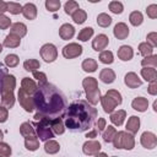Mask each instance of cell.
Here are the masks:
<instances>
[{
  "instance_id": "35",
  "label": "cell",
  "mask_w": 157,
  "mask_h": 157,
  "mask_svg": "<svg viewBox=\"0 0 157 157\" xmlns=\"http://www.w3.org/2000/svg\"><path fill=\"white\" fill-rule=\"evenodd\" d=\"M92 36H93V28L92 27H85L78 32L77 39L81 42H87Z\"/></svg>"
},
{
  "instance_id": "56",
  "label": "cell",
  "mask_w": 157,
  "mask_h": 157,
  "mask_svg": "<svg viewBox=\"0 0 157 157\" xmlns=\"http://www.w3.org/2000/svg\"><path fill=\"white\" fill-rule=\"evenodd\" d=\"M5 11H7V2L0 0V15H2Z\"/></svg>"
},
{
  "instance_id": "52",
  "label": "cell",
  "mask_w": 157,
  "mask_h": 157,
  "mask_svg": "<svg viewBox=\"0 0 157 157\" xmlns=\"http://www.w3.org/2000/svg\"><path fill=\"white\" fill-rule=\"evenodd\" d=\"M9 118V109L4 105H0V123H5Z\"/></svg>"
},
{
  "instance_id": "24",
  "label": "cell",
  "mask_w": 157,
  "mask_h": 157,
  "mask_svg": "<svg viewBox=\"0 0 157 157\" xmlns=\"http://www.w3.org/2000/svg\"><path fill=\"white\" fill-rule=\"evenodd\" d=\"M10 33H13L20 38H22L27 34V26L22 22H15L10 26Z\"/></svg>"
},
{
  "instance_id": "34",
  "label": "cell",
  "mask_w": 157,
  "mask_h": 157,
  "mask_svg": "<svg viewBox=\"0 0 157 157\" xmlns=\"http://www.w3.org/2000/svg\"><path fill=\"white\" fill-rule=\"evenodd\" d=\"M129 21H130V23H131L132 26L137 27V26H140V25L142 23L144 16H142V13H141L140 11H132V12L130 13V16H129Z\"/></svg>"
},
{
  "instance_id": "16",
  "label": "cell",
  "mask_w": 157,
  "mask_h": 157,
  "mask_svg": "<svg viewBox=\"0 0 157 157\" xmlns=\"http://www.w3.org/2000/svg\"><path fill=\"white\" fill-rule=\"evenodd\" d=\"M74 34H75V28H74L72 25L64 23V25L60 26V28H59V36H60L61 39L69 40V39H71L74 37Z\"/></svg>"
},
{
  "instance_id": "49",
  "label": "cell",
  "mask_w": 157,
  "mask_h": 157,
  "mask_svg": "<svg viewBox=\"0 0 157 157\" xmlns=\"http://www.w3.org/2000/svg\"><path fill=\"white\" fill-rule=\"evenodd\" d=\"M11 26V20L4 13L0 15V29H7Z\"/></svg>"
},
{
  "instance_id": "51",
  "label": "cell",
  "mask_w": 157,
  "mask_h": 157,
  "mask_svg": "<svg viewBox=\"0 0 157 157\" xmlns=\"http://www.w3.org/2000/svg\"><path fill=\"white\" fill-rule=\"evenodd\" d=\"M146 39H147V43L151 44L153 48L157 45V33H156V32H151V33H148L147 37H146Z\"/></svg>"
},
{
  "instance_id": "48",
  "label": "cell",
  "mask_w": 157,
  "mask_h": 157,
  "mask_svg": "<svg viewBox=\"0 0 157 157\" xmlns=\"http://www.w3.org/2000/svg\"><path fill=\"white\" fill-rule=\"evenodd\" d=\"M146 13H147V16H148L150 18H152V20L157 18V5H156V4L148 5L147 9H146Z\"/></svg>"
},
{
  "instance_id": "15",
  "label": "cell",
  "mask_w": 157,
  "mask_h": 157,
  "mask_svg": "<svg viewBox=\"0 0 157 157\" xmlns=\"http://www.w3.org/2000/svg\"><path fill=\"white\" fill-rule=\"evenodd\" d=\"M124 83L129 87V88H137V87H140L141 85H142V81H141V78L137 76V74H135V72H128L126 75H125V77H124Z\"/></svg>"
},
{
  "instance_id": "4",
  "label": "cell",
  "mask_w": 157,
  "mask_h": 157,
  "mask_svg": "<svg viewBox=\"0 0 157 157\" xmlns=\"http://www.w3.org/2000/svg\"><path fill=\"white\" fill-rule=\"evenodd\" d=\"M82 87L86 92L87 102L92 105H96L101 99V91L98 88V82L94 77H86L82 81Z\"/></svg>"
},
{
  "instance_id": "59",
  "label": "cell",
  "mask_w": 157,
  "mask_h": 157,
  "mask_svg": "<svg viewBox=\"0 0 157 157\" xmlns=\"http://www.w3.org/2000/svg\"><path fill=\"white\" fill-rule=\"evenodd\" d=\"M2 139H4V132H2L1 130H0V141H1Z\"/></svg>"
},
{
  "instance_id": "50",
  "label": "cell",
  "mask_w": 157,
  "mask_h": 157,
  "mask_svg": "<svg viewBox=\"0 0 157 157\" xmlns=\"http://www.w3.org/2000/svg\"><path fill=\"white\" fill-rule=\"evenodd\" d=\"M107 94H109L112 98H114V99L117 101L118 105H119V104H121L123 98H121V94H120V92H119V91H117V90H109V91L107 92Z\"/></svg>"
},
{
  "instance_id": "33",
  "label": "cell",
  "mask_w": 157,
  "mask_h": 157,
  "mask_svg": "<svg viewBox=\"0 0 157 157\" xmlns=\"http://www.w3.org/2000/svg\"><path fill=\"white\" fill-rule=\"evenodd\" d=\"M104 129H105V130H104L103 134H102V137H103L104 142H112L114 135L117 134V129H115L113 125H108V126H105Z\"/></svg>"
},
{
  "instance_id": "38",
  "label": "cell",
  "mask_w": 157,
  "mask_h": 157,
  "mask_svg": "<svg viewBox=\"0 0 157 157\" xmlns=\"http://www.w3.org/2000/svg\"><path fill=\"white\" fill-rule=\"evenodd\" d=\"M141 65L142 66H150V67H157V55L155 54H151V55H147L145 56L142 60H141Z\"/></svg>"
},
{
  "instance_id": "13",
  "label": "cell",
  "mask_w": 157,
  "mask_h": 157,
  "mask_svg": "<svg viewBox=\"0 0 157 157\" xmlns=\"http://www.w3.org/2000/svg\"><path fill=\"white\" fill-rule=\"evenodd\" d=\"M101 103H102V108H103V110L105 112V113H108V114H110L112 112H114V109H115V107L118 105V103H117V101L114 99V98H112L109 94H104L103 97L101 96Z\"/></svg>"
},
{
  "instance_id": "19",
  "label": "cell",
  "mask_w": 157,
  "mask_h": 157,
  "mask_svg": "<svg viewBox=\"0 0 157 157\" xmlns=\"http://www.w3.org/2000/svg\"><path fill=\"white\" fill-rule=\"evenodd\" d=\"M50 126H52V130H53L54 134H56V135L64 134V131H65V124H64L63 117H58V118L50 119Z\"/></svg>"
},
{
  "instance_id": "8",
  "label": "cell",
  "mask_w": 157,
  "mask_h": 157,
  "mask_svg": "<svg viewBox=\"0 0 157 157\" xmlns=\"http://www.w3.org/2000/svg\"><path fill=\"white\" fill-rule=\"evenodd\" d=\"M39 53H40L42 59H43L45 63H53V61L58 58V49H56V47H55L54 44H52V43H47V44L42 45Z\"/></svg>"
},
{
  "instance_id": "30",
  "label": "cell",
  "mask_w": 157,
  "mask_h": 157,
  "mask_svg": "<svg viewBox=\"0 0 157 157\" xmlns=\"http://www.w3.org/2000/svg\"><path fill=\"white\" fill-rule=\"evenodd\" d=\"M81 67H82V70L86 71V72H94V71L97 70V67H98V64H97V61H96L94 59L87 58V59H85V60L82 61Z\"/></svg>"
},
{
  "instance_id": "6",
  "label": "cell",
  "mask_w": 157,
  "mask_h": 157,
  "mask_svg": "<svg viewBox=\"0 0 157 157\" xmlns=\"http://www.w3.org/2000/svg\"><path fill=\"white\" fill-rule=\"evenodd\" d=\"M33 125L36 126V134L37 137H39L40 141H47L49 139L54 137V132L52 130L50 126V119L47 117H43L42 119H39V121L33 123Z\"/></svg>"
},
{
  "instance_id": "32",
  "label": "cell",
  "mask_w": 157,
  "mask_h": 157,
  "mask_svg": "<svg viewBox=\"0 0 157 157\" xmlns=\"http://www.w3.org/2000/svg\"><path fill=\"white\" fill-rule=\"evenodd\" d=\"M40 67V63L37 59H28L23 63V69L29 72H34Z\"/></svg>"
},
{
  "instance_id": "17",
  "label": "cell",
  "mask_w": 157,
  "mask_h": 157,
  "mask_svg": "<svg viewBox=\"0 0 157 157\" xmlns=\"http://www.w3.org/2000/svg\"><path fill=\"white\" fill-rule=\"evenodd\" d=\"M37 6L32 2H27L26 5L22 6V15L25 16V18L27 20H34L37 17Z\"/></svg>"
},
{
  "instance_id": "44",
  "label": "cell",
  "mask_w": 157,
  "mask_h": 157,
  "mask_svg": "<svg viewBox=\"0 0 157 157\" xmlns=\"http://www.w3.org/2000/svg\"><path fill=\"white\" fill-rule=\"evenodd\" d=\"M108 7H109V10H110L113 13H115V15H120V13L124 11V6H123V4H121L120 1H110Z\"/></svg>"
},
{
  "instance_id": "26",
  "label": "cell",
  "mask_w": 157,
  "mask_h": 157,
  "mask_svg": "<svg viewBox=\"0 0 157 157\" xmlns=\"http://www.w3.org/2000/svg\"><path fill=\"white\" fill-rule=\"evenodd\" d=\"M141 76L145 81L151 82L153 80L157 78V71L155 67H150V66H144V69H141Z\"/></svg>"
},
{
  "instance_id": "12",
  "label": "cell",
  "mask_w": 157,
  "mask_h": 157,
  "mask_svg": "<svg viewBox=\"0 0 157 157\" xmlns=\"http://www.w3.org/2000/svg\"><path fill=\"white\" fill-rule=\"evenodd\" d=\"M108 44H109V38H108V36H105L103 33L96 36L94 39L92 40V48L96 52H102L103 49L107 48Z\"/></svg>"
},
{
  "instance_id": "27",
  "label": "cell",
  "mask_w": 157,
  "mask_h": 157,
  "mask_svg": "<svg viewBox=\"0 0 157 157\" xmlns=\"http://www.w3.org/2000/svg\"><path fill=\"white\" fill-rule=\"evenodd\" d=\"M99 80L103 83H112L115 80V72L112 69H103L99 72Z\"/></svg>"
},
{
  "instance_id": "60",
  "label": "cell",
  "mask_w": 157,
  "mask_h": 157,
  "mask_svg": "<svg viewBox=\"0 0 157 157\" xmlns=\"http://www.w3.org/2000/svg\"><path fill=\"white\" fill-rule=\"evenodd\" d=\"M90 2H92V4H96V2H99L101 0H88Z\"/></svg>"
},
{
  "instance_id": "41",
  "label": "cell",
  "mask_w": 157,
  "mask_h": 157,
  "mask_svg": "<svg viewBox=\"0 0 157 157\" xmlns=\"http://www.w3.org/2000/svg\"><path fill=\"white\" fill-rule=\"evenodd\" d=\"M64 10H65V13L71 16L76 10H78V4L75 0H67L64 5Z\"/></svg>"
},
{
  "instance_id": "29",
  "label": "cell",
  "mask_w": 157,
  "mask_h": 157,
  "mask_svg": "<svg viewBox=\"0 0 157 157\" xmlns=\"http://www.w3.org/2000/svg\"><path fill=\"white\" fill-rule=\"evenodd\" d=\"M59 150H60V145H59L58 141H55V140H53V139H49V140L45 141V144H44V151H45L47 153H49V155H55V153L59 152Z\"/></svg>"
},
{
  "instance_id": "37",
  "label": "cell",
  "mask_w": 157,
  "mask_h": 157,
  "mask_svg": "<svg viewBox=\"0 0 157 157\" xmlns=\"http://www.w3.org/2000/svg\"><path fill=\"white\" fill-rule=\"evenodd\" d=\"M72 20H74V22L75 23H77V25H81V23H83L86 20H87V13H86V11H83V10H76L72 15Z\"/></svg>"
},
{
  "instance_id": "21",
  "label": "cell",
  "mask_w": 157,
  "mask_h": 157,
  "mask_svg": "<svg viewBox=\"0 0 157 157\" xmlns=\"http://www.w3.org/2000/svg\"><path fill=\"white\" fill-rule=\"evenodd\" d=\"M125 128H126V131H129L132 135H135L140 129V118L136 117V115H131L128 119V123H126Z\"/></svg>"
},
{
  "instance_id": "23",
  "label": "cell",
  "mask_w": 157,
  "mask_h": 157,
  "mask_svg": "<svg viewBox=\"0 0 157 157\" xmlns=\"http://www.w3.org/2000/svg\"><path fill=\"white\" fill-rule=\"evenodd\" d=\"M131 107L137 112H145L147 110V107H148V99L145 97H136L131 102Z\"/></svg>"
},
{
  "instance_id": "1",
  "label": "cell",
  "mask_w": 157,
  "mask_h": 157,
  "mask_svg": "<svg viewBox=\"0 0 157 157\" xmlns=\"http://www.w3.org/2000/svg\"><path fill=\"white\" fill-rule=\"evenodd\" d=\"M33 102L34 109H37V113L34 114L36 120H39L43 117L49 119L63 117L67 107L65 94L55 85L49 82L38 86L33 94Z\"/></svg>"
},
{
  "instance_id": "61",
  "label": "cell",
  "mask_w": 157,
  "mask_h": 157,
  "mask_svg": "<svg viewBox=\"0 0 157 157\" xmlns=\"http://www.w3.org/2000/svg\"><path fill=\"white\" fill-rule=\"evenodd\" d=\"M2 52V44H0V53Z\"/></svg>"
},
{
  "instance_id": "20",
  "label": "cell",
  "mask_w": 157,
  "mask_h": 157,
  "mask_svg": "<svg viewBox=\"0 0 157 157\" xmlns=\"http://www.w3.org/2000/svg\"><path fill=\"white\" fill-rule=\"evenodd\" d=\"M134 56V50L130 45H121L118 49V58L123 61H129Z\"/></svg>"
},
{
  "instance_id": "25",
  "label": "cell",
  "mask_w": 157,
  "mask_h": 157,
  "mask_svg": "<svg viewBox=\"0 0 157 157\" xmlns=\"http://www.w3.org/2000/svg\"><path fill=\"white\" fill-rule=\"evenodd\" d=\"M20 43H21V38L13 33H10L5 37L2 45L7 47V48H17L20 45Z\"/></svg>"
},
{
  "instance_id": "10",
  "label": "cell",
  "mask_w": 157,
  "mask_h": 157,
  "mask_svg": "<svg viewBox=\"0 0 157 157\" xmlns=\"http://www.w3.org/2000/svg\"><path fill=\"white\" fill-rule=\"evenodd\" d=\"M140 142H141L142 147H145L147 150H152L157 146V136L151 131H145V132H142V135L140 137Z\"/></svg>"
},
{
  "instance_id": "47",
  "label": "cell",
  "mask_w": 157,
  "mask_h": 157,
  "mask_svg": "<svg viewBox=\"0 0 157 157\" xmlns=\"http://www.w3.org/2000/svg\"><path fill=\"white\" fill-rule=\"evenodd\" d=\"M11 152H12V150H11L10 145L0 141V157H7L11 155Z\"/></svg>"
},
{
  "instance_id": "18",
  "label": "cell",
  "mask_w": 157,
  "mask_h": 157,
  "mask_svg": "<svg viewBox=\"0 0 157 157\" xmlns=\"http://www.w3.org/2000/svg\"><path fill=\"white\" fill-rule=\"evenodd\" d=\"M125 118H126V112H125L124 109H119V110H117V112H112L109 119H110V121H112L113 125L120 126V125H123Z\"/></svg>"
},
{
  "instance_id": "11",
  "label": "cell",
  "mask_w": 157,
  "mask_h": 157,
  "mask_svg": "<svg viewBox=\"0 0 157 157\" xmlns=\"http://www.w3.org/2000/svg\"><path fill=\"white\" fill-rule=\"evenodd\" d=\"M101 148H102V146L97 140H87L82 146L83 153L88 155V156H96L101 151Z\"/></svg>"
},
{
  "instance_id": "58",
  "label": "cell",
  "mask_w": 157,
  "mask_h": 157,
  "mask_svg": "<svg viewBox=\"0 0 157 157\" xmlns=\"http://www.w3.org/2000/svg\"><path fill=\"white\" fill-rule=\"evenodd\" d=\"M153 110H155V112H157V102H156V101L153 102Z\"/></svg>"
},
{
  "instance_id": "28",
  "label": "cell",
  "mask_w": 157,
  "mask_h": 157,
  "mask_svg": "<svg viewBox=\"0 0 157 157\" xmlns=\"http://www.w3.org/2000/svg\"><path fill=\"white\" fill-rule=\"evenodd\" d=\"M20 134L23 137H29V136H34L36 135V129L32 126V124L29 121H25L20 125Z\"/></svg>"
},
{
  "instance_id": "40",
  "label": "cell",
  "mask_w": 157,
  "mask_h": 157,
  "mask_svg": "<svg viewBox=\"0 0 157 157\" xmlns=\"http://www.w3.org/2000/svg\"><path fill=\"white\" fill-rule=\"evenodd\" d=\"M99 61L103 64H112L114 61L113 53L110 50H102L99 54Z\"/></svg>"
},
{
  "instance_id": "43",
  "label": "cell",
  "mask_w": 157,
  "mask_h": 157,
  "mask_svg": "<svg viewBox=\"0 0 157 157\" xmlns=\"http://www.w3.org/2000/svg\"><path fill=\"white\" fill-rule=\"evenodd\" d=\"M60 0H45V9L49 12H55L60 9Z\"/></svg>"
},
{
  "instance_id": "9",
  "label": "cell",
  "mask_w": 157,
  "mask_h": 157,
  "mask_svg": "<svg viewBox=\"0 0 157 157\" xmlns=\"http://www.w3.org/2000/svg\"><path fill=\"white\" fill-rule=\"evenodd\" d=\"M82 54V47L78 43H69L63 48V55L66 59H74Z\"/></svg>"
},
{
  "instance_id": "31",
  "label": "cell",
  "mask_w": 157,
  "mask_h": 157,
  "mask_svg": "<svg viewBox=\"0 0 157 157\" xmlns=\"http://www.w3.org/2000/svg\"><path fill=\"white\" fill-rule=\"evenodd\" d=\"M25 147L29 151H36L39 147V139L34 135V136H29V137H25Z\"/></svg>"
},
{
  "instance_id": "42",
  "label": "cell",
  "mask_w": 157,
  "mask_h": 157,
  "mask_svg": "<svg viewBox=\"0 0 157 157\" xmlns=\"http://www.w3.org/2000/svg\"><path fill=\"white\" fill-rule=\"evenodd\" d=\"M20 63V58L16 54H7L5 56V65L7 67H15Z\"/></svg>"
},
{
  "instance_id": "57",
  "label": "cell",
  "mask_w": 157,
  "mask_h": 157,
  "mask_svg": "<svg viewBox=\"0 0 157 157\" xmlns=\"http://www.w3.org/2000/svg\"><path fill=\"white\" fill-rule=\"evenodd\" d=\"M96 136H97V129H94V130H92V131H90V132L86 134V137H90V139H93Z\"/></svg>"
},
{
  "instance_id": "22",
  "label": "cell",
  "mask_w": 157,
  "mask_h": 157,
  "mask_svg": "<svg viewBox=\"0 0 157 157\" xmlns=\"http://www.w3.org/2000/svg\"><path fill=\"white\" fill-rule=\"evenodd\" d=\"M21 87L28 93V94H34V92L38 88V85L29 77H23L21 81Z\"/></svg>"
},
{
  "instance_id": "36",
  "label": "cell",
  "mask_w": 157,
  "mask_h": 157,
  "mask_svg": "<svg viewBox=\"0 0 157 157\" xmlns=\"http://www.w3.org/2000/svg\"><path fill=\"white\" fill-rule=\"evenodd\" d=\"M110 23H112V17H110L108 13L102 12V13H99V15L97 16V25H98V26L105 28V27H108Z\"/></svg>"
},
{
  "instance_id": "46",
  "label": "cell",
  "mask_w": 157,
  "mask_h": 157,
  "mask_svg": "<svg viewBox=\"0 0 157 157\" xmlns=\"http://www.w3.org/2000/svg\"><path fill=\"white\" fill-rule=\"evenodd\" d=\"M33 78H36L38 81V86H43V85H45L48 82L47 75L44 72H42V71H38V70L33 72Z\"/></svg>"
},
{
  "instance_id": "45",
  "label": "cell",
  "mask_w": 157,
  "mask_h": 157,
  "mask_svg": "<svg viewBox=\"0 0 157 157\" xmlns=\"http://www.w3.org/2000/svg\"><path fill=\"white\" fill-rule=\"evenodd\" d=\"M7 11L12 15H18L20 12H22V6L18 2H7Z\"/></svg>"
},
{
  "instance_id": "14",
  "label": "cell",
  "mask_w": 157,
  "mask_h": 157,
  "mask_svg": "<svg viewBox=\"0 0 157 157\" xmlns=\"http://www.w3.org/2000/svg\"><path fill=\"white\" fill-rule=\"evenodd\" d=\"M113 34L117 39L119 40H123V39H126L128 36H129V27L124 23V22H119L114 26V29H113Z\"/></svg>"
},
{
  "instance_id": "54",
  "label": "cell",
  "mask_w": 157,
  "mask_h": 157,
  "mask_svg": "<svg viewBox=\"0 0 157 157\" xmlns=\"http://www.w3.org/2000/svg\"><path fill=\"white\" fill-rule=\"evenodd\" d=\"M105 124H107V121H105L104 118H98V120H97V123H96V129H97V131H103L104 128H105Z\"/></svg>"
},
{
  "instance_id": "3",
  "label": "cell",
  "mask_w": 157,
  "mask_h": 157,
  "mask_svg": "<svg viewBox=\"0 0 157 157\" xmlns=\"http://www.w3.org/2000/svg\"><path fill=\"white\" fill-rule=\"evenodd\" d=\"M16 87V78L13 75L6 74L2 80L1 86V105L6 107L7 109H11L15 104V96L13 90Z\"/></svg>"
},
{
  "instance_id": "2",
  "label": "cell",
  "mask_w": 157,
  "mask_h": 157,
  "mask_svg": "<svg viewBox=\"0 0 157 157\" xmlns=\"http://www.w3.org/2000/svg\"><path fill=\"white\" fill-rule=\"evenodd\" d=\"M97 114V109L87 101H75L63 115L65 128L72 132H85L93 126Z\"/></svg>"
},
{
  "instance_id": "55",
  "label": "cell",
  "mask_w": 157,
  "mask_h": 157,
  "mask_svg": "<svg viewBox=\"0 0 157 157\" xmlns=\"http://www.w3.org/2000/svg\"><path fill=\"white\" fill-rule=\"evenodd\" d=\"M6 74H9L7 72V69L0 63V93H1V86H2V80H4V77H5V75Z\"/></svg>"
},
{
  "instance_id": "53",
  "label": "cell",
  "mask_w": 157,
  "mask_h": 157,
  "mask_svg": "<svg viewBox=\"0 0 157 157\" xmlns=\"http://www.w3.org/2000/svg\"><path fill=\"white\" fill-rule=\"evenodd\" d=\"M147 92L150 94H152V96H156L157 94V81L156 80H153V81L150 82V85L147 87Z\"/></svg>"
},
{
  "instance_id": "7",
  "label": "cell",
  "mask_w": 157,
  "mask_h": 157,
  "mask_svg": "<svg viewBox=\"0 0 157 157\" xmlns=\"http://www.w3.org/2000/svg\"><path fill=\"white\" fill-rule=\"evenodd\" d=\"M17 99H18V102H20V104H21V107L26 110V112H28V113H31V112H33L34 110V102H33V97L31 96V94H28L22 87L18 90V93H17Z\"/></svg>"
},
{
  "instance_id": "5",
  "label": "cell",
  "mask_w": 157,
  "mask_h": 157,
  "mask_svg": "<svg viewBox=\"0 0 157 157\" xmlns=\"http://www.w3.org/2000/svg\"><path fill=\"white\" fill-rule=\"evenodd\" d=\"M113 146L118 150H132L135 147V139L134 135L129 131H117L113 137Z\"/></svg>"
},
{
  "instance_id": "39",
  "label": "cell",
  "mask_w": 157,
  "mask_h": 157,
  "mask_svg": "<svg viewBox=\"0 0 157 157\" xmlns=\"http://www.w3.org/2000/svg\"><path fill=\"white\" fill-rule=\"evenodd\" d=\"M139 52L142 56H147L153 53V47L151 44H148L147 42H142L139 44Z\"/></svg>"
}]
</instances>
